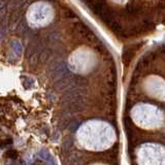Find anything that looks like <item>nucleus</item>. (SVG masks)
I'll use <instances>...</instances> for the list:
<instances>
[{
    "mask_svg": "<svg viewBox=\"0 0 165 165\" xmlns=\"http://www.w3.org/2000/svg\"><path fill=\"white\" fill-rule=\"evenodd\" d=\"M26 17L31 26L41 27L48 25L54 19V10L46 2L37 1L29 6Z\"/></svg>",
    "mask_w": 165,
    "mask_h": 165,
    "instance_id": "obj_1",
    "label": "nucleus"
},
{
    "mask_svg": "<svg viewBox=\"0 0 165 165\" xmlns=\"http://www.w3.org/2000/svg\"><path fill=\"white\" fill-rule=\"evenodd\" d=\"M6 156L10 157V158H15V157H17L18 156V153L14 150H10V151H8L7 153H6Z\"/></svg>",
    "mask_w": 165,
    "mask_h": 165,
    "instance_id": "obj_2",
    "label": "nucleus"
}]
</instances>
